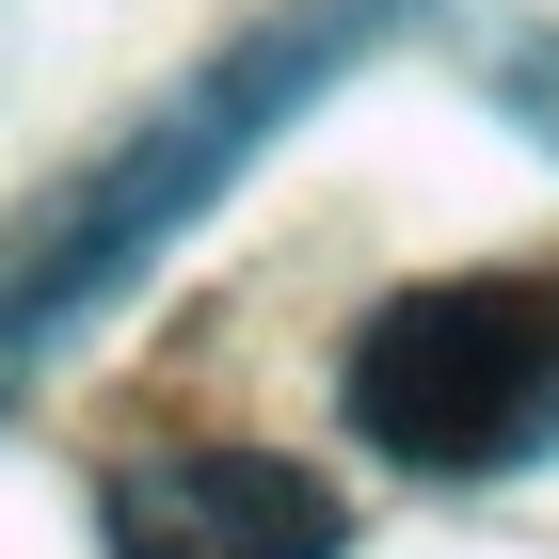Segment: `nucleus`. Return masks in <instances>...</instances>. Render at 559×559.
Returning <instances> with one entry per match:
<instances>
[{
  "label": "nucleus",
  "instance_id": "f257e3e1",
  "mask_svg": "<svg viewBox=\"0 0 559 559\" xmlns=\"http://www.w3.org/2000/svg\"><path fill=\"white\" fill-rule=\"evenodd\" d=\"M352 33H368V0H320V16H288V33H257L240 64H224V81H192V96L160 112V129H144L129 160H112V176L81 192V209H64V224L33 240V272H0V336H48V320H81L96 288H129V272L160 257L176 224H192V209L224 192V176L257 160V144L288 129L304 96H320V64H336Z\"/></svg>",
  "mask_w": 559,
  "mask_h": 559
},
{
  "label": "nucleus",
  "instance_id": "f03ea898",
  "mask_svg": "<svg viewBox=\"0 0 559 559\" xmlns=\"http://www.w3.org/2000/svg\"><path fill=\"white\" fill-rule=\"evenodd\" d=\"M352 431L384 464H431V479H479L559 431V288L527 272H448V288H400L368 304V336L336 368Z\"/></svg>",
  "mask_w": 559,
  "mask_h": 559
},
{
  "label": "nucleus",
  "instance_id": "7ed1b4c3",
  "mask_svg": "<svg viewBox=\"0 0 559 559\" xmlns=\"http://www.w3.org/2000/svg\"><path fill=\"white\" fill-rule=\"evenodd\" d=\"M96 527H112V559H336L352 544L336 479L288 448H144L96 479Z\"/></svg>",
  "mask_w": 559,
  "mask_h": 559
},
{
  "label": "nucleus",
  "instance_id": "20e7f679",
  "mask_svg": "<svg viewBox=\"0 0 559 559\" xmlns=\"http://www.w3.org/2000/svg\"><path fill=\"white\" fill-rule=\"evenodd\" d=\"M496 81H512V112H559V48H512Z\"/></svg>",
  "mask_w": 559,
  "mask_h": 559
}]
</instances>
